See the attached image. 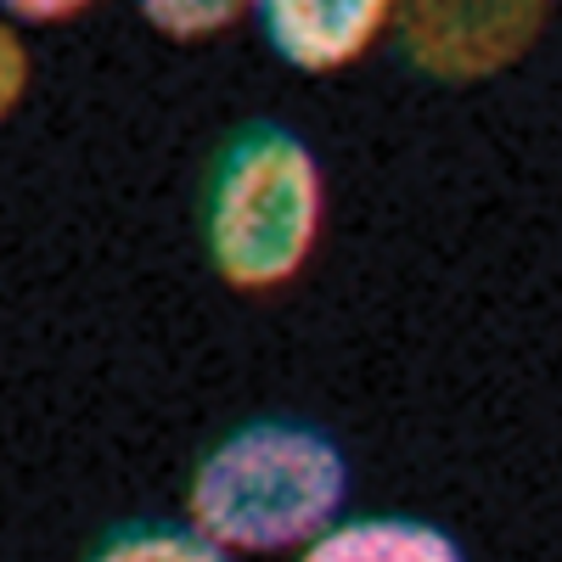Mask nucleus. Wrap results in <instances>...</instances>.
<instances>
[{
  "instance_id": "obj_1",
  "label": "nucleus",
  "mask_w": 562,
  "mask_h": 562,
  "mask_svg": "<svg viewBox=\"0 0 562 562\" xmlns=\"http://www.w3.org/2000/svg\"><path fill=\"white\" fill-rule=\"evenodd\" d=\"M344 445L304 416H254L220 434L186 479V518L237 557L304 551L349 506Z\"/></svg>"
},
{
  "instance_id": "obj_2",
  "label": "nucleus",
  "mask_w": 562,
  "mask_h": 562,
  "mask_svg": "<svg viewBox=\"0 0 562 562\" xmlns=\"http://www.w3.org/2000/svg\"><path fill=\"white\" fill-rule=\"evenodd\" d=\"M326 220L315 147L288 124H243L203 180V254L237 293H276L310 265Z\"/></svg>"
},
{
  "instance_id": "obj_3",
  "label": "nucleus",
  "mask_w": 562,
  "mask_h": 562,
  "mask_svg": "<svg viewBox=\"0 0 562 562\" xmlns=\"http://www.w3.org/2000/svg\"><path fill=\"white\" fill-rule=\"evenodd\" d=\"M551 0H400L394 45L434 85H473L535 52Z\"/></svg>"
},
{
  "instance_id": "obj_4",
  "label": "nucleus",
  "mask_w": 562,
  "mask_h": 562,
  "mask_svg": "<svg viewBox=\"0 0 562 562\" xmlns=\"http://www.w3.org/2000/svg\"><path fill=\"white\" fill-rule=\"evenodd\" d=\"M254 18L276 63L299 74H338L394 29L400 0H254Z\"/></svg>"
},
{
  "instance_id": "obj_5",
  "label": "nucleus",
  "mask_w": 562,
  "mask_h": 562,
  "mask_svg": "<svg viewBox=\"0 0 562 562\" xmlns=\"http://www.w3.org/2000/svg\"><path fill=\"white\" fill-rule=\"evenodd\" d=\"M299 562H473L467 546L411 512H366V518H338L326 535H315Z\"/></svg>"
},
{
  "instance_id": "obj_6",
  "label": "nucleus",
  "mask_w": 562,
  "mask_h": 562,
  "mask_svg": "<svg viewBox=\"0 0 562 562\" xmlns=\"http://www.w3.org/2000/svg\"><path fill=\"white\" fill-rule=\"evenodd\" d=\"M85 562H237V551L220 546L214 535H203L192 518H186V524L147 518V524L108 529Z\"/></svg>"
},
{
  "instance_id": "obj_7",
  "label": "nucleus",
  "mask_w": 562,
  "mask_h": 562,
  "mask_svg": "<svg viewBox=\"0 0 562 562\" xmlns=\"http://www.w3.org/2000/svg\"><path fill=\"white\" fill-rule=\"evenodd\" d=\"M135 12L164 40H209L225 34L237 18H248L254 0H135Z\"/></svg>"
},
{
  "instance_id": "obj_8",
  "label": "nucleus",
  "mask_w": 562,
  "mask_h": 562,
  "mask_svg": "<svg viewBox=\"0 0 562 562\" xmlns=\"http://www.w3.org/2000/svg\"><path fill=\"white\" fill-rule=\"evenodd\" d=\"M12 23H68L79 12H90L97 0H0Z\"/></svg>"
}]
</instances>
